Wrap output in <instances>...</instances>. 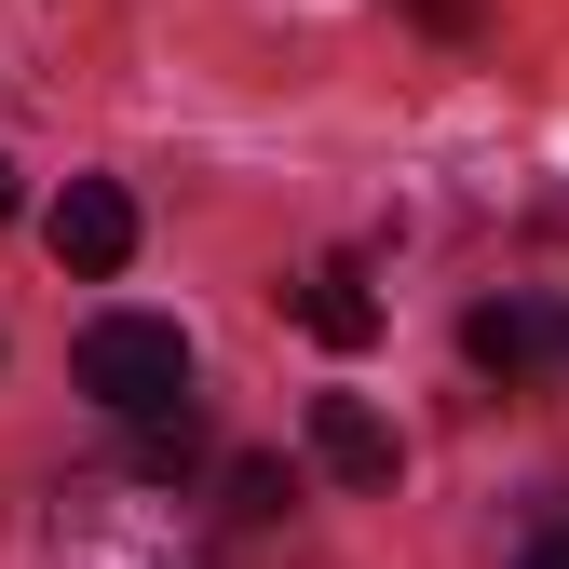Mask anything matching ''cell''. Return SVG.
I'll return each instance as SVG.
<instances>
[{
  "instance_id": "3957f363",
  "label": "cell",
  "mask_w": 569,
  "mask_h": 569,
  "mask_svg": "<svg viewBox=\"0 0 569 569\" xmlns=\"http://www.w3.org/2000/svg\"><path fill=\"white\" fill-rule=\"evenodd\" d=\"M461 352H475L488 380H542V367H556V312L502 284V299H475V312H461Z\"/></svg>"
},
{
  "instance_id": "9c48e42d",
  "label": "cell",
  "mask_w": 569,
  "mask_h": 569,
  "mask_svg": "<svg viewBox=\"0 0 569 569\" xmlns=\"http://www.w3.org/2000/svg\"><path fill=\"white\" fill-rule=\"evenodd\" d=\"M529 569H569V529H542V542H529Z\"/></svg>"
},
{
  "instance_id": "30bf717a",
  "label": "cell",
  "mask_w": 569,
  "mask_h": 569,
  "mask_svg": "<svg viewBox=\"0 0 569 569\" xmlns=\"http://www.w3.org/2000/svg\"><path fill=\"white\" fill-rule=\"evenodd\" d=\"M556 367H569V299H556Z\"/></svg>"
},
{
  "instance_id": "5b68a950",
  "label": "cell",
  "mask_w": 569,
  "mask_h": 569,
  "mask_svg": "<svg viewBox=\"0 0 569 569\" xmlns=\"http://www.w3.org/2000/svg\"><path fill=\"white\" fill-rule=\"evenodd\" d=\"M284 312H299V326H312L326 352H367V339H380V299H367V271H352V258H312Z\"/></svg>"
},
{
  "instance_id": "8fae6325",
  "label": "cell",
  "mask_w": 569,
  "mask_h": 569,
  "mask_svg": "<svg viewBox=\"0 0 569 569\" xmlns=\"http://www.w3.org/2000/svg\"><path fill=\"white\" fill-rule=\"evenodd\" d=\"M0 218H14V163H0Z\"/></svg>"
},
{
  "instance_id": "ba28073f",
  "label": "cell",
  "mask_w": 569,
  "mask_h": 569,
  "mask_svg": "<svg viewBox=\"0 0 569 569\" xmlns=\"http://www.w3.org/2000/svg\"><path fill=\"white\" fill-rule=\"evenodd\" d=\"M420 28H448V41H461V28H475V0H420Z\"/></svg>"
},
{
  "instance_id": "7a4b0ae2",
  "label": "cell",
  "mask_w": 569,
  "mask_h": 569,
  "mask_svg": "<svg viewBox=\"0 0 569 569\" xmlns=\"http://www.w3.org/2000/svg\"><path fill=\"white\" fill-rule=\"evenodd\" d=\"M41 244H54V271L109 284V271L136 258V190H122V177H68V190H54V218H41Z\"/></svg>"
},
{
  "instance_id": "6da1fadb",
  "label": "cell",
  "mask_w": 569,
  "mask_h": 569,
  "mask_svg": "<svg viewBox=\"0 0 569 569\" xmlns=\"http://www.w3.org/2000/svg\"><path fill=\"white\" fill-rule=\"evenodd\" d=\"M68 380H82L109 420H136V407L190 393V339H177L163 312H96V326H82V352H68Z\"/></svg>"
},
{
  "instance_id": "277c9868",
  "label": "cell",
  "mask_w": 569,
  "mask_h": 569,
  "mask_svg": "<svg viewBox=\"0 0 569 569\" xmlns=\"http://www.w3.org/2000/svg\"><path fill=\"white\" fill-rule=\"evenodd\" d=\"M312 461H326L339 488H393L407 448H393V420H380L367 393H312Z\"/></svg>"
},
{
  "instance_id": "52a82bcc",
  "label": "cell",
  "mask_w": 569,
  "mask_h": 569,
  "mask_svg": "<svg viewBox=\"0 0 569 569\" xmlns=\"http://www.w3.org/2000/svg\"><path fill=\"white\" fill-rule=\"evenodd\" d=\"M218 502H231L244 529H271L284 502H299V475H284V461H231V475H218Z\"/></svg>"
},
{
  "instance_id": "8992f818",
  "label": "cell",
  "mask_w": 569,
  "mask_h": 569,
  "mask_svg": "<svg viewBox=\"0 0 569 569\" xmlns=\"http://www.w3.org/2000/svg\"><path fill=\"white\" fill-rule=\"evenodd\" d=\"M190 461H203V407H190V393H163V407H136V461H122V475H150V488H177Z\"/></svg>"
}]
</instances>
